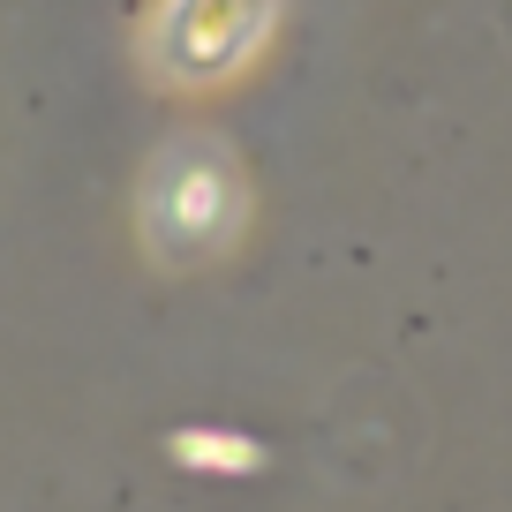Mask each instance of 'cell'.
Here are the masks:
<instances>
[{
  "label": "cell",
  "mask_w": 512,
  "mask_h": 512,
  "mask_svg": "<svg viewBox=\"0 0 512 512\" xmlns=\"http://www.w3.org/2000/svg\"><path fill=\"white\" fill-rule=\"evenodd\" d=\"M272 23V0H166L159 23V61L181 83H211L256 46V31Z\"/></svg>",
  "instance_id": "obj_1"
}]
</instances>
